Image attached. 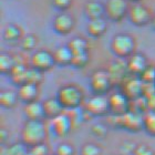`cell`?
Instances as JSON below:
<instances>
[{"instance_id":"obj_13","label":"cell","mask_w":155,"mask_h":155,"mask_svg":"<svg viewBox=\"0 0 155 155\" xmlns=\"http://www.w3.org/2000/svg\"><path fill=\"white\" fill-rule=\"evenodd\" d=\"M74 27V20L68 13H60L53 21V29L59 35H68Z\"/></svg>"},{"instance_id":"obj_29","label":"cell","mask_w":155,"mask_h":155,"mask_svg":"<svg viewBox=\"0 0 155 155\" xmlns=\"http://www.w3.org/2000/svg\"><path fill=\"white\" fill-rule=\"evenodd\" d=\"M102 149L95 143L89 142L82 145L80 150V155H101Z\"/></svg>"},{"instance_id":"obj_25","label":"cell","mask_w":155,"mask_h":155,"mask_svg":"<svg viewBox=\"0 0 155 155\" xmlns=\"http://www.w3.org/2000/svg\"><path fill=\"white\" fill-rule=\"evenodd\" d=\"M143 123L145 132L155 137V111H147L143 115Z\"/></svg>"},{"instance_id":"obj_30","label":"cell","mask_w":155,"mask_h":155,"mask_svg":"<svg viewBox=\"0 0 155 155\" xmlns=\"http://www.w3.org/2000/svg\"><path fill=\"white\" fill-rule=\"evenodd\" d=\"M91 133L99 139H105L109 134V129L103 123H94L91 126Z\"/></svg>"},{"instance_id":"obj_42","label":"cell","mask_w":155,"mask_h":155,"mask_svg":"<svg viewBox=\"0 0 155 155\" xmlns=\"http://www.w3.org/2000/svg\"><path fill=\"white\" fill-rule=\"evenodd\" d=\"M153 27L155 28V16H154V18H153Z\"/></svg>"},{"instance_id":"obj_19","label":"cell","mask_w":155,"mask_h":155,"mask_svg":"<svg viewBox=\"0 0 155 155\" xmlns=\"http://www.w3.org/2000/svg\"><path fill=\"white\" fill-rule=\"evenodd\" d=\"M53 57H54L55 64L67 67V65H71L73 53L68 45H62L53 52Z\"/></svg>"},{"instance_id":"obj_35","label":"cell","mask_w":155,"mask_h":155,"mask_svg":"<svg viewBox=\"0 0 155 155\" xmlns=\"http://www.w3.org/2000/svg\"><path fill=\"white\" fill-rule=\"evenodd\" d=\"M133 155H155V152L150 145L145 143H140V144H136Z\"/></svg>"},{"instance_id":"obj_24","label":"cell","mask_w":155,"mask_h":155,"mask_svg":"<svg viewBox=\"0 0 155 155\" xmlns=\"http://www.w3.org/2000/svg\"><path fill=\"white\" fill-rule=\"evenodd\" d=\"M21 37H22L21 29L16 25H8L3 31V38L8 42H16L22 39Z\"/></svg>"},{"instance_id":"obj_34","label":"cell","mask_w":155,"mask_h":155,"mask_svg":"<svg viewBox=\"0 0 155 155\" xmlns=\"http://www.w3.org/2000/svg\"><path fill=\"white\" fill-rule=\"evenodd\" d=\"M55 154L57 155H74L75 150L70 143H60L57 149H55Z\"/></svg>"},{"instance_id":"obj_31","label":"cell","mask_w":155,"mask_h":155,"mask_svg":"<svg viewBox=\"0 0 155 155\" xmlns=\"http://www.w3.org/2000/svg\"><path fill=\"white\" fill-rule=\"evenodd\" d=\"M42 80H43V75H42V72L38 71L36 69H28V73H27V82L31 84H35V85H38L41 83Z\"/></svg>"},{"instance_id":"obj_9","label":"cell","mask_w":155,"mask_h":155,"mask_svg":"<svg viewBox=\"0 0 155 155\" xmlns=\"http://www.w3.org/2000/svg\"><path fill=\"white\" fill-rule=\"evenodd\" d=\"M74 126V122L70 114L65 111L61 115L51 120V130L57 136H67Z\"/></svg>"},{"instance_id":"obj_26","label":"cell","mask_w":155,"mask_h":155,"mask_svg":"<svg viewBox=\"0 0 155 155\" xmlns=\"http://www.w3.org/2000/svg\"><path fill=\"white\" fill-rule=\"evenodd\" d=\"M30 147L27 146L23 142H17L11 144L6 149L7 155H29Z\"/></svg>"},{"instance_id":"obj_10","label":"cell","mask_w":155,"mask_h":155,"mask_svg":"<svg viewBox=\"0 0 155 155\" xmlns=\"http://www.w3.org/2000/svg\"><path fill=\"white\" fill-rule=\"evenodd\" d=\"M143 81L140 77H134L125 79L122 85V93L130 101H134L139 97H143Z\"/></svg>"},{"instance_id":"obj_39","label":"cell","mask_w":155,"mask_h":155,"mask_svg":"<svg viewBox=\"0 0 155 155\" xmlns=\"http://www.w3.org/2000/svg\"><path fill=\"white\" fill-rule=\"evenodd\" d=\"M71 3V0H53V5H54L58 9H67Z\"/></svg>"},{"instance_id":"obj_27","label":"cell","mask_w":155,"mask_h":155,"mask_svg":"<svg viewBox=\"0 0 155 155\" xmlns=\"http://www.w3.org/2000/svg\"><path fill=\"white\" fill-rule=\"evenodd\" d=\"M68 47L70 48V50L72 51L73 54L75 53H82V52L87 51V40H84L83 38H73L72 40H70V42L68 43Z\"/></svg>"},{"instance_id":"obj_20","label":"cell","mask_w":155,"mask_h":155,"mask_svg":"<svg viewBox=\"0 0 155 155\" xmlns=\"http://www.w3.org/2000/svg\"><path fill=\"white\" fill-rule=\"evenodd\" d=\"M87 31L91 37L99 38L107 31V22L102 18L90 20L87 26Z\"/></svg>"},{"instance_id":"obj_43","label":"cell","mask_w":155,"mask_h":155,"mask_svg":"<svg viewBox=\"0 0 155 155\" xmlns=\"http://www.w3.org/2000/svg\"><path fill=\"white\" fill-rule=\"evenodd\" d=\"M130 1H132V2H137V1H140V0H130Z\"/></svg>"},{"instance_id":"obj_17","label":"cell","mask_w":155,"mask_h":155,"mask_svg":"<svg viewBox=\"0 0 155 155\" xmlns=\"http://www.w3.org/2000/svg\"><path fill=\"white\" fill-rule=\"evenodd\" d=\"M109 74L111 77L113 84H122L125 80V74L127 71V65L122 61H115L112 63L109 70Z\"/></svg>"},{"instance_id":"obj_6","label":"cell","mask_w":155,"mask_h":155,"mask_svg":"<svg viewBox=\"0 0 155 155\" xmlns=\"http://www.w3.org/2000/svg\"><path fill=\"white\" fill-rule=\"evenodd\" d=\"M90 87L94 92V94L105 95L111 90V87H113L109 72L102 71V70L94 72L91 77Z\"/></svg>"},{"instance_id":"obj_1","label":"cell","mask_w":155,"mask_h":155,"mask_svg":"<svg viewBox=\"0 0 155 155\" xmlns=\"http://www.w3.org/2000/svg\"><path fill=\"white\" fill-rule=\"evenodd\" d=\"M20 136H21V142H23L29 147L45 143L48 136V129L45 121L27 120L22 126Z\"/></svg>"},{"instance_id":"obj_3","label":"cell","mask_w":155,"mask_h":155,"mask_svg":"<svg viewBox=\"0 0 155 155\" xmlns=\"http://www.w3.org/2000/svg\"><path fill=\"white\" fill-rule=\"evenodd\" d=\"M111 50L113 54L120 59L130 58L132 54H134L135 40L129 35H117L112 39Z\"/></svg>"},{"instance_id":"obj_23","label":"cell","mask_w":155,"mask_h":155,"mask_svg":"<svg viewBox=\"0 0 155 155\" xmlns=\"http://www.w3.org/2000/svg\"><path fill=\"white\" fill-rule=\"evenodd\" d=\"M16 64L15 58L8 53L0 54V72L1 74H11L13 67Z\"/></svg>"},{"instance_id":"obj_41","label":"cell","mask_w":155,"mask_h":155,"mask_svg":"<svg viewBox=\"0 0 155 155\" xmlns=\"http://www.w3.org/2000/svg\"><path fill=\"white\" fill-rule=\"evenodd\" d=\"M147 104H149V111H155V97L149 99Z\"/></svg>"},{"instance_id":"obj_5","label":"cell","mask_w":155,"mask_h":155,"mask_svg":"<svg viewBox=\"0 0 155 155\" xmlns=\"http://www.w3.org/2000/svg\"><path fill=\"white\" fill-rule=\"evenodd\" d=\"M116 126L125 129L130 132L136 133L141 130H144V123H143V115L130 111L122 116H116Z\"/></svg>"},{"instance_id":"obj_16","label":"cell","mask_w":155,"mask_h":155,"mask_svg":"<svg viewBox=\"0 0 155 155\" xmlns=\"http://www.w3.org/2000/svg\"><path fill=\"white\" fill-rule=\"evenodd\" d=\"M130 20L133 25L139 27L145 26L150 20V13L146 8H144L141 5H135L130 10Z\"/></svg>"},{"instance_id":"obj_44","label":"cell","mask_w":155,"mask_h":155,"mask_svg":"<svg viewBox=\"0 0 155 155\" xmlns=\"http://www.w3.org/2000/svg\"><path fill=\"white\" fill-rule=\"evenodd\" d=\"M50 155H57V154H55V153H54V154H50Z\"/></svg>"},{"instance_id":"obj_8","label":"cell","mask_w":155,"mask_h":155,"mask_svg":"<svg viewBox=\"0 0 155 155\" xmlns=\"http://www.w3.org/2000/svg\"><path fill=\"white\" fill-rule=\"evenodd\" d=\"M55 64L53 53L47 50H39L33 53L31 57V67L40 72L49 71Z\"/></svg>"},{"instance_id":"obj_22","label":"cell","mask_w":155,"mask_h":155,"mask_svg":"<svg viewBox=\"0 0 155 155\" xmlns=\"http://www.w3.org/2000/svg\"><path fill=\"white\" fill-rule=\"evenodd\" d=\"M84 10H85V15L87 18L90 20H93L102 18V15L105 11V8L97 1H90L85 5Z\"/></svg>"},{"instance_id":"obj_14","label":"cell","mask_w":155,"mask_h":155,"mask_svg":"<svg viewBox=\"0 0 155 155\" xmlns=\"http://www.w3.org/2000/svg\"><path fill=\"white\" fill-rule=\"evenodd\" d=\"M23 113H25L27 120H31V121H45V120L43 103L39 102V101L29 104H25Z\"/></svg>"},{"instance_id":"obj_11","label":"cell","mask_w":155,"mask_h":155,"mask_svg":"<svg viewBox=\"0 0 155 155\" xmlns=\"http://www.w3.org/2000/svg\"><path fill=\"white\" fill-rule=\"evenodd\" d=\"M127 11V5L125 0H109L105 6V12L107 17L113 21L123 19Z\"/></svg>"},{"instance_id":"obj_21","label":"cell","mask_w":155,"mask_h":155,"mask_svg":"<svg viewBox=\"0 0 155 155\" xmlns=\"http://www.w3.org/2000/svg\"><path fill=\"white\" fill-rule=\"evenodd\" d=\"M18 101H19L18 92H15L12 90L1 91V93H0V105L3 109H6V110L13 109L17 105Z\"/></svg>"},{"instance_id":"obj_7","label":"cell","mask_w":155,"mask_h":155,"mask_svg":"<svg viewBox=\"0 0 155 155\" xmlns=\"http://www.w3.org/2000/svg\"><path fill=\"white\" fill-rule=\"evenodd\" d=\"M110 113L113 116H122L131 111V101L122 93L116 92L109 97Z\"/></svg>"},{"instance_id":"obj_33","label":"cell","mask_w":155,"mask_h":155,"mask_svg":"<svg viewBox=\"0 0 155 155\" xmlns=\"http://www.w3.org/2000/svg\"><path fill=\"white\" fill-rule=\"evenodd\" d=\"M140 79L143 81V83H155V67L149 65L143 72Z\"/></svg>"},{"instance_id":"obj_4","label":"cell","mask_w":155,"mask_h":155,"mask_svg":"<svg viewBox=\"0 0 155 155\" xmlns=\"http://www.w3.org/2000/svg\"><path fill=\"white\" fill-rule=\"evenodd\" d=\"M83 110L92 117H101L110 113L109 97L105 95L94 94L93 97L85 100L83 104Z\"/></svg>"},{"instance_id":"obj_36","label":"cell","mask_w":155,"mask_h":155,"mask_svg":"<svg viewBox=\"0 0 155 155\" xmlns=\"http://www.w3.org/2000/svg\"><path fill=\"white\" fill-rule=\"evenodd\" d=\"M50 150L45 143H41L36 146L30 147L29 155H50Z\"/></svg>"},{"instance_id":"obj_28","label":"cell","mask_w":155,"mask_h":155,"mask_svg":"<svg viewBox=\"0 0 155 155\" xmlns=\"http://www.w3.org/2000/svg\"><path fill=\"white\" fill-rule=\"evenodd\" d=\"M89 60H90V57H89V52L87 51L82 52V53H75V54H73V58H72L71 65L73 68L82 69L89 63Z\"/></svg>"},{"instance_id":"obj_37","label":"cell","mask_w":155,"mask_h":155,"mask_svg":"<svg viewBox=\"0 0 155 155\" xmlns=\"http://www.w3.org/2000/svg\"><path fill=\"white\" fill-rule=\"evenodd\" d=\"M136 147V144L135 143H133L132 141H125V142H123L120 146V151L121 153L125 155H130V154H133L134 153V150Z\"/></svg>"},{"instance_id":"obj_2","label":"cell","mask_w":155,"mask_h":155,"mask_svg":"<svg viewBox=\"0 0 155 155\" xmlns=\"http://www.w3.org/2000/svg\"><path fill=\"white\" fill-rule=\"evenodd\" d=\"M57 99L63 109L68 111L80 109L81 105H83L85 102L82 90L74 84H68L60 87L57 93Z\"/></svg>"},{"instance_id":"obj_15","label":"cell","mask_w":155,"mask_h":155,"mask_svg":"<svg viewBox=\"0 0 155 155\" xmlns=\"http://www.w3.org/2000/svg\"><path fill=\"white\" fill-rule=\"evenodd\" d=\"M38 95H39V90L38 85L31 83H26L19 87L18 89V97L19 100L22 101L25 104H29L32 102L38 101Z\"/></svg>"},{"instance_id":"obj_40","label":"cell","mask_w":155,"mask_h":155,"mask_svg":"<svg viewBox=\"0 0 155 155\" xmlns=\"http://www.w3.org/2000/svg\"><path fill=\"white\" fill-rule=\"evenodd\" d=\"M8 140H9V131L6 127H1V130H0V143H1V145L3 146L5 144H7Z\"/></svg>"},{"instance_id":"obj_18","label":"cell","mask_w":155,"mask_h":155,"mask_svg":"<svg viewBox=\"0 0 155 155\" xmlns=\"http://www.w3.org/2000/svg\"><path fill=\"white\" fill-rule=\"evenodd\" d=\"M42 103H43V109H45V119L53 120L57 116L61 115L62 113L65 112L63 107L61 105V103L59 102L57 97L55 99H47Z\"/></svg>"},{"instance_id":"obj_32","label":"cell","mask_w":155,"mask_h":155,"mask_svg":"<svg viewBox=\"0 0 155 155\" xmlns=\"http://www.w3.org/2000/svg\"><path fill=\"white\" fill-rule=\"evenodd\" d=\"M37 42V38L33 35H27L21 39V48L25 51H31L36 48Z\"/></svg>"},{"instance_id":"obj_38","label":"cell","mask_w":155,"mask_h":155,"mask_svg":"<svg viewBox=\"0 0 155 155\" xmlns=\"http://www.w3.org/2000/svg\"><path fill=\"white\" fill-rule=\"evenodd\" d=\"M143 97L145 99H151L155 97V83H144L143 84Z\"/></svg>"},{"instance_id":"obj_12","label":"cell","mask_w":155,"mask_h":155,"mask_svg":"<svg viewBox=\"0 0 155 155\" xmlns=\"http://www.w3.org/2000/svg\"><path fill=\"white\" fill-rule=\"evenodd\" d=\"M126 65H127L129 73L134 75V77H141V74L149 67L146 58L142 53H134L131 55L126 62Z\"/></svg>"}]
</instances>
